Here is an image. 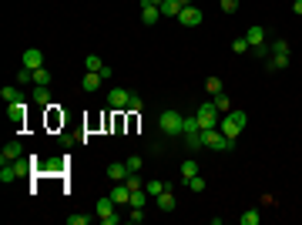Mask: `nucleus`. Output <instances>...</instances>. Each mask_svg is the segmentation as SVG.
I'll use <instances>...</instances> for the list:
<instances>
[{"label":"nucleus","mask_w":302,"mask_h":225,"mask_svg":"<svg viewBox=\"0 0 302 225\" xmlns=\"http://www.w3.org/2000/svg\"><path fill=\"white\" fill-rule=\"evenodd\" d=\"M245 124H248V111H242V108H232V111L222 118V124H218V128H222L225 138H232V141H235V138L242 135V128H245Z\"/></svg>","instance_id":"obj_1"},{"label":"nucleus","mask_w":302,"mask_h":225,"mask_svg":"<svg viewBox=\"0 0 302 225\" xmlns=\"http://www.w3.org/2000/svg\"><path fill=\"white\" fill-rule=\"evenodd\" d=\"M88 222H91V215H81V212L78 215H67V225H88Z\"/></svg>","instance_id":"obj_31"},{"label":"nucleus","mask_w":302,"mask_h":225,"mask_svg":"<svg viewBox=\"0 0 302 225\" xmlns=\"http://www.w3.org/2000/svg\"><path fill=\"white\" fill-rule=\"evenodd\" d=\"M124 165H128V171H141V155H131Z\"/></svg>","instance_id":"obj_35"},{"label":"nucleus","mask_w":302,"mask_h":225,"mask_svg":"<svg viewBox=\"0 0 302 225\" xmlns=\"http://www.w3.org/2000/svg\"><path fill=\"white\" fill-rule=\"evenodd\" d=\"M168 188V185H165V181H161V178H151V181H148V185H145V191H148V195H151V198H158V195H161V191H165Z\"/></svg>","instance_id":"obj_25"},{"label":"nucleus","mask_w":302,"mask_h":225,"mask_svg":"<svg viewBox=\"0 0 302 225\" xmlns=\"http://www.w3.org/2000/svg\"><path fill=\"white\" fill-rule=\"evenodd\" d=\"M34 161H37V158H27V161H24V158H17V161H4V168H0V181L24 178V175L34 168Z\"/></svg>","instance_id":"obj_2"},{"label":"nucleus","mask_w":302,"mask_h":225,"mask_svg":"<svg viewBox=\"0 0 302 225\" xmlns=\"http://www.w3.org/2000/svg\"><path fill=\"white\" fill-rule=\"evenodd\" d=\"M0 98H4V104H17V101H24V98H21V88H17V84H7V88H0Z\"/></svg>","instance_id":"obj_15"},{"label":"nucleus","mask_w":302,"mask_h":225,"mask_svg":"<svg viewBox=\"0 0 302 225\" xmlns=\"http://www.w3.org/2000/svg\"><path fill=\"white\" fill-rule=\"evenodd\" d=\"M155 202H158V208H161V212H175V195H171L168 188L161 191V195H158Z\"/></svg>","instance_id":"obj_18"},{"label":"nucleus","mask_w":302,"mask_h":225,"mask_svg":"<svg viewBox=\"0 0 302 225\" xmlns=\"http://www.w3.org/2000/svg\"><path fill=\"white\" fill-rule=\"evenodd\" d=\"M24 68H31V71L44 68V54H41L37 47H27V51H24Z\"/></svg>","instance_id":"obj_10"},{"label":"nucleus","mask_w":302,"mask_h":225,"mask_svg":"<svg viewBox=\"0 0 302 225\" xmlns=\"http://www.w3.org/2000/svg\"><path fill=\"white\" fill-rule=\"evenodd\" d=\"M17 88H34V71L31 68H21V71H17Z\"/></svg>","instance_id":"obj_22"},{"label":"nucleus","mask_w":302,"mask_h":225,"mask_svg":"<svg viewBox=\"0 0 302 225\" xmlns=\"http://www.w3.org/2000/svg\"><path fill=\"white\" fill-rule=\"evenodd\" d=\"M34 104H37V108H51V91L47 88H34Z\"/></svg>","instance_id":"obj_20"},{"label":"nucleus","mask_w":302,"mask_h":225,"mask_svg":"<svg viewBox=\"0 0 302 225\" xmlns=\"http://www.w3.org/2000/svg\"><path fill=\"white\" fill-rule=\"evenodd\" d=\"M268 68H272V71H285V68H289V54H272Z\"/></svg>","instance_id":"obj_28"},{"label":"nucleus","mask_w":302,"mask_h":225,"mask_svg":"<svg viewBox=\"0 0 302 225\" xmlns=\"http://www.w3.org/2000/svg\"><path fill=\"white\" fill-rule=\"evenodd\" d=\"M128 222H145V208H131V212H128Z\"/></svg>","instance_id":"obj_34"},{"label":"nucleus","mask_w":302,"mask_h":225,"mask_svg":"<svg viewBox=\"0 0 302 225\" xmlns=\"http://www.w3.org/2000/svg\"><path fill=\"white\" fill-rule=\"evenodd\" d=\"M178 21L185 24V27H198V24L205 21V14H201L198 7H195V4H191V7H181V14H178Z\"/></svg>","instance_id":"obj_9"},{"label":"nucleus","mask_w":302,"mask_h":225,"mask_svg":"<svg viewBox=\"0 0 302 225\" xmlns=\"http://www.w3.org/2000/svg\"><path fill=\"white\" fill-rule=\"evenodd\" d=\"M212 101H215V108H218V114H228V111H232V101H228V94H225V91L212 94Z\"/></svg>","instance_id":"obj_19"},{"label":"nucleus","mask_w":302,"mask_h":225,"mask_svg":"<svg viewBox=\"0 0 302 225\" xmlns=\"http://www.w3.org/2000/svg\"><path fill=\"white\" fill-rule=\"evenodd\" d=\"M292 11H295V14L302 17V0H292Z\"/></svg>","instance_id":"obj_39"},{"label":"nucleus","mask_w":302,"mask_h":225,"mask_svg":"<svg viewBox=\"0 0 302 225\" xmlns=\"http://www.w3.org/2000/svg\"><path fill=\"white\" fill-rule=\"evenodd\" d=\"M178 14H181L178 0H165V4H161V17H168V21H171V17H178Z\"/></svg>","instance_id":"obj_23"},{"label":"nucleus","mask_w":302,"mask_h":225,"mask_svg":"<svg viewBox=\"0 0 302 225\" xmlns=\"http://www.w3.org/2000/svg\"><path fill=\"white\" fill-rule=\"evenodd\" d=\"M141 21H145V24H158V21H161V7H155V4H145V0H141Z\"/></svg>","instance_id":"obj_13"},{"label":"nucleus","mask_w":302,"mask_h":225,"mask_svg":"<svg viewBox=\"0 0 302 225\" xmlns=\"http://www.w3.org/2000/svg\"><path fill=\"white\" fill-rule=\"evenodd\" d=\"M232 51H235V54H245V51H248V41H245V37H235V41H232Z\"/></svg>","instance_id":"obj_30"},{"label":"nucleus","mask_w":302,"mask_h":225,"mask_svg":"<svg viewBox=\"0 0 302 225\" xmlns=\"http://www.w3.org/2000/svg\"><path fill=\"white\" fill-rule=\"evenodd\" d=\"M128 175H131V171H128V165H121V161H111V165H108V178L111 181H124Z\"/></svg>","instance_id":"obj_14"},{"label":"nucleus","mask_w":302,"mask_h":225,"mask_svg":"<svg viewBox=\"0 0 302 225\" xmlns=\"http://www.w3.org/2000/svg\"><path fill=\"white\" fill-rule=\"evenodd\" d=\"M198 175V161H181V178L188 181V178H195Z\"/></svg>","instance_id":"obj_29"},{"label":"nucleus","mask_w":302,"mask_h":225,"mask_svg":"<svg viewBox=\"0 0 302 225\" xmlns=\"http://www.w3.org/2000/svg\"><path fill=\"white\" fill-rule=\"evenodd\" d=\"M272 54H289V41H275V44H272Z\"/></svg>","instance_id":"obj_33"},{"label":"nucleus","mask_w":302,"mask_h":225,"mask_svg":"<svg viewBox=\"0 0 302 225\" xmlns=\"http://www.w3.org/2000/svg\"><path fill=\"white\" fill-rule=\"evenodd\" d=\"M185 145H188L191 151H198V148H205V138H201V131H191V135H185Z\"/></svg>","instance_id":"obj_26"},{"label":"nucleus","mask_w":302,"mask_h":225,"mask_svg":"<svg viewBox=\"0 0 302 225\" xmlns=\"http://www.w3.org/2000/svg\"><path fill=\"white\" fill-rule=\"evenodd\" d=\"M201 138H205V148H212V151H232L235 148L232 138L222 135V128H208V131H201Z\"/></svg>","instance_id":"obj_3"},{"label":"nucleus","mask_w":302,"mask_h":225,"mask_svg":"<svg viewBox=\"0 0 302 225\" xmlns=\"http://www.w3.org/2000/svg\"><path fill=\"white\" fill-rule=\"evenodd\" d=\"M141 108H145V104H141V98H134V94H131V104H128V111H141Z\"/></svg>","instance_id":"obj_38"},{"label":"nucleus","mask_w":302,"mask_h":225,"mask_svg":"<svg viewBox=\"0 0 302 225\" xmlns=\"http://www.w3.org/2000/svg\"><path fill=\"white\" fill-rule=\"evenodd\" d=\"M178 7H191V0H178Z\"/></svg>","instance_id":"obj_41"},{"label":"nucleus","mask_w":302,"mask_h":225,"mask_svg":"<svg viewBox=\"0 0 302 225\" xmlns=\"http://www.w3.org/2000/svg\"><path fill=\"white\" fill-rule=\"evenodd\" d=\"M148 198H151V195H148L145 188H134V191H131V198H128V208H145Z\"/></svg>","instance_id":"obj_17"},{"label":"nucleus","mask_w":302,"mask_h":225,"mask_svg":"<svg viewBox=\"0 0 302 225\" xmlns=\"http://www.w3.org/2000/svg\"><path fill=\"white\" fill-rule=\"evenodd\" d=\"M245 41H248V51H252L255 57H265V54H272V47L265 44V31H262V27H248Z\"/></svg>","instance_id":"obj_4"},{"label":"nucleus","mask_w":302,"mask_h":225,"mask_svg":"<svg viewBox=\"0 0 302 225\" xmlns=\"http://www.w3.org/2000/svg\"><path fill=\"white\" fill-rule=\"evenodd\" d=\"M101 81H104V78H101L98 71H84V81H81V88H84V91H98V88H101Z\"/></svg>","instance_id":"obj_16"},{"label":"nucleus","mask_w":302,"mask_h":225,"mask_svg":"<svg viewBox=\"0 0 302 225\" xmlns=\"http://www.w3.org/2000/svg\"><path fill=\"white\" fill-rule=\"evenodd\" d=\"M188 188H191V191H205V178H201V175L188 178Z\"/></svg>","instance_id":"obj_32"},{"label":"nucleus","mask_w":302,"mask_h":225,"mask_svg":"<svg viewBox=\"0 0 302 225\" xmlns=\"http://www.w3.org/2000/svg\"><path fill=\"white\" fill-rule=\"evenodd\" d=\"M17 158H24V145L21 141H7L4 151H0V161H17Z\"/></svg>","instance_id":"obj_11"},{"label":"nucleus","mask_w":302,"mask_h":225,"mask_svg":"<svg viewBox=\"0 0 302 225\" xmlns=\"http://www.w3.org/2000/svg\"><path fill=\"white\" fill-rule=\"evenodd\" d=\"M24 121H27V101L11 104V124L14 128H24Z\"/></svg>","instance_id":"obj_12"},{"label":"nucleus","mask_w":302,"mask_h":225,"mask_svg":"<svg viewBox=\"0 0 302 225\" xmlns=\"http://www.w3.org/2000/svg\"><path fill=\"white\" fill-rule=\"evenodd\" d=\"M181 124H185V114H178V111H165L158 118L161 135H181Z\"/></svg>","instance_id":"obj_6"},{"label":"nucleus","mask_w":302,"mask_h":225,"mask_svg":"<svg viewBox=\"0 0 302 225\" xmlns=\"http://www.w3.org/2000/svg\"><path fill=\"white\" fill-rule=\"evenodd\" d=\"M195 118H198L201 131H208V128H218V108H215V101L198 104V108H195Z\"/></svg>","instance_id":"obj_5"},{"label":"nucleus","mask_w":302,"mask_h":225,"mask_svg":"<svg viewBox=\"0 0 302 225\" xmlns=\"http://www.w3.org/2000/svg\"><path fill=\"white\" fill-rule=\"evenodd\" d=\"M218 4H222L225 14H235V11H238V0H218Z\"/></svg>","instance_id":"obj_36"},{"label":"nucleus","mask_w":302,"mask_h":225,"mask_svg":"<svg viewBox=\"0 0 302 225\" xmlns=\"http://www.w3.org/2000/svg\"><path fill=\"white\" fill-rule=\"evenodd\" d=\"M205 88L212 91V94H218V91H222V81H218V78H208V81H205Z\"/></svg>","instance_id":"obj_37"},{"label":"nucleus","mask_w":302,"mask_h":225,"mask_svg":"<svg viewBox=\"0 0 302 225\" xmlns=\"http://www.w3.org/2000/svg\"><path fill=\"white\" fill-rule=\"evenodd\" d=\"M238 222H242V225H258V222H262V215H258V208H248V212L238 215Z\"/></svg>","instance_id":"obj_27"},{"label":"nucleus","mask_w":302,"mask_h":225,"mask_svg":"<svg viewBox=\"0 0 302 225\" xmlns=\"http://www.w3.org/2000/svg\"><path fill=\"white\" fill-rule=\"evenodd\" d=\"M47 84H51V71L37 68V71H34V88H47Z\"/></svg>","instance_id":"obj_24"},{"label":"nucleus","mask_w":302,"mask_h":225,"mask_svg":"<svg viewBox=\"0 0 302 225\" xmlns=\"http://www.w3.org/2000/svg\"><path fill=\"white\" fill-rule=\"evenodd\" d=\"M145 4H155V7H161V4H165V0H145Z\"/></svg>","instance_id":"obj_40"},{"label":"nucleus","mask_w":302,"mask_h":225,"mask_svg":"<svg viewBox=\"0 0 302 225\" xmlns=\"http://www.w3.org/2000/svg\"><path fill=\"white\" fill-rule=\"evenodd\" d=\"M98 218L104 225H118L121 222V215H114V198L108 195V198H98Z\"/></svg>","instance_id":"obj_7"},{"label":"nucleus","mask_w":302,"mask_h":225,"mask_svg":"<svg viewBox=\"0 0 302 225\" xmlns=\"http://www.w3.org/2000/svg\"><path fill=\"white\" fill-rule=\"evenodd\" d=\"M108 104H111L114 111H128V104H131V91L111 88V91H108Z\"/></svg>","instance_id":"obj_8"},{"label":"nucleus","mask_w":302,"mask_h":225,"mask_svg":"<svg viewBox=\"0 0 302 225\" xmlns=\"http://www.w3.org/2000/svg\"><path fill=\"white\" fill-rule=\"evenodd\" d=\"M104 68H108V64H104L98 54H88V57H84V71H98V74H101Z\"/></svg>","instance_id":"obj_21"}]
</instances>
